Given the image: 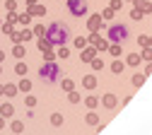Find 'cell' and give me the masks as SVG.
<instances>
[{
    "label": "cell",
    "mask_w": 152,
    "mask_h": 135,
    "mask_svg": "<svg viewBox=\"0 0 152 135\" xmlns=\"http://www.w3.org/2000/svg\"><path fill=\"white\" fill-rule=\"evenodd\" d=\"M46 41H48V44H56V46H63L65 41H70V29H68L65 24H61V22L48 24V29H46Z\"/></svg>",
    "instance_id": "1"
},
{
    "label": "cell",
    "mask_w": 152,
    "mask_h": 135,
    "mask_svg": "<svg viewBox=\"0 0 152 135\" xmlns=\"http://www.w3.org/2000/svg\"><path fill=\"white\" fill-rule=\"evenodd\" d=\"M58 65H56V63H46V65H41L39 68V77H41V80H46V82H56V80H58Z\"/></svg>",
    "instance_id": "2"
},
{
    "label": "cell",
    "mask_w": 152,
    "mask_h": 135,
    "mask_svg": "<svg viewBox=\"0 0 152 135\" xmlns=\"http://www.w3.org/2000/svg\"><path fill=\"white\" fill-rule=\"evenodd\" d=\"M68 7H70V12H72L75 17H80V15L87 12V3H85V0H70Z\"/></svg>",
    "instance_id": "3"
},
{
    "label": "cell",
    "mask_w": 152,
    "mask_h": 135,
    "mask_svg": "<svg viewBox=\"0 0 152 135\" xmlns=\"http://www.w3.org/2000/svg\"><path fill=\"white\" fill-rule=\"evenodd\" d=\"M128 36V29L126 27H111V39L116 41V39H126Z\"/></svg>",
    "instance_id": "4"
},
{
    "label": "cell",
    "mask_w": 152,
    "mask_h": 135,
    "mask_svg": "<svg viewBox=\"0 0 152 135\" xmlns=\"http://www.w3.org/2000/svg\"><path fill=\"white\" fill-rule=\"evenodd\" d=\"M12 104H0V116H5V118H10V116H12Z\"/></svg>",
    "instance_id": "5"
},
{
    "label": "cell",
    "mask_w": 152,
    "mask_h": 135,
    "mask_svg": "<svg viewBox=\"0 0 152 135\" xmlns=\"http://www.w3.org/2000/svg\"><path fill=\"white\" fill-rule=\"evenodd\" d=\"M17 89H22V92H29V89H31V82H29V80H20Z\"/></svg>",
    "instance_id": "6"
},
{
    "label": "cell",
    "mask_w": 152,
    "mask_h": 135,
    "mask_svg": "<svg viewBox=\"0 0 152 135\" xmlns=\"http://www.w3.org/2000/svg\"><path fill=\"white\" fill-rule=\"evenodd\" d=\"M24 130V123L22 121H12V133H22Z\"/></svg>",
    "instance_id": "7"
},
{
    "label": "cell",
    "mask_w": 152,
    "mask_h": 135,
    "mask_svg": "<svg viewBox=\"0 0 152 135\" xmlns=\"http://www.w3.org/2000/svg\"><path fill=\"white\" fill-rule=\"evenodd\" d=\"M12 53H15V58H22V55H24V46H22V44H17Z\"/></svg>",
    "instance_id": "8"
},
{
    "label": "cell",
    "mask_w": 152,
    "mask_h": 135,
    "mask_svg": "<svg viewBox=\"0 0 152 135\" xmlns=\"http://www.w3.org/2000/svg\"><path fill=\"white\" fill-rule=\"evenodd\" d=\"M15 72H17V75H27V65H24V63H17V65H15Z\"/></svg>",
    "instance_id": "9"
},
{
    "label": "cell",
    "mask_w": 152,
    "mask_h": 135,
    "mask_svg": "<svg viewBox=\"0 0 152 135\" xmlns=\"http://www.w3.org/2000/svg\"><path fill=\"white\" fill-rule=\"evenodd\" d=\"M15 92H17L15 85H5V94H7V96H15Z\"/></svg>",
    "instance_id": "10"
},
{
    "label": "cell",
    "mask_w": 152,
    "mask_h": 135,
    "mask_svg": "<svg viewBox=\"0 0 152 135\" xmlns=\"http://www.w3.org/2000/svg\"><path fill=\"white\" fill-rule=\"evenodd\" d=\"M51 121H53V126H61V121H63V116H61V113H53V116H51Z\"/></svg>",
    "instance_id": "11"
},
{
    "label": "cell",
    "mask_w": 152,
    "mask_h": 135,
    "mask_svg": "<svg viewBox=\"0 0 152 135\" xmlns=\"http://www.w3.org/2000/svg\"><path fill=\"white\" fill-rule=\"evenodd\" d=\"M85 85L87 87H94V77H85Z\"/></svg>",
    "instance_id": "12"
},
{
    "label": "cell",
    "mask_w": 152,
    "mask_h": 135,
    "mask_svg": "<svg viewBox=\"0 0 152 135\" xmlns=\"http://www.w3.org/2000/svg\"><path fill=\"white\" fill-rule=\"evenodd\" d=\"M58 55H61V58H65V55H68V48H65V46H61V51H58Z\"/></svg>",
    "instance_id": "13"
},
{
    "label": "cell",
    "mask_w": 152,
    "mask_h": 135,
    "mask_svg": "<svg viewBox=\"0 0 152 135\" xmlns=\"http://www.w3.org/2000/svg\"><path fill=\"white\" fill-rule=\"evenodd\" d=\"M5 128V116H0V130Z\"/></svg>",
    "instance_id": "14"
},
{
    "label": "cell",
    "mask_w": 152,
    "mask_h": 135,
    "mask_svg": "<svg viewBox=\"0 0 152 135\" xmlns=\"http://www.w3.org/2000/svg\"><path fill=\"white\" fill-rule=\"evenodd\" d=\"M5 61V51H0V63H3Z\"/></svg>",
    "instance_id": "15"
},
{
    "label": "cell",
    "mask_w": 152,
    "mask_h": 135,
    "mask_svg": "<svg viewBox=\"0 0 152 135\" xmlns=\"http://www.w3.org/2000/svg\"><path fill=\"white\" fill-rule=\"evenodd\" d=\"M3 94H5V87H3V85H0V96H3Z\"/></svg>",
    "instance_id": "16"
}]
</instances>
